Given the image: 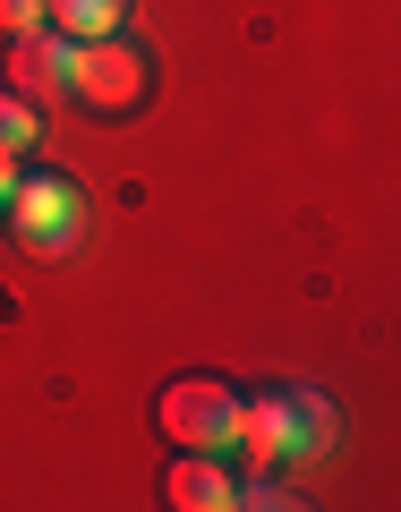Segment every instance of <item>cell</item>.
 Segmentation results:
<instances>
[{"label": "cell", "instance_id": "1", "mask_svg": "<svg viewBox=\"0 0 401 512\" xmlns=\"http://www.w3.org/2000/svg\"><path fill=\"white\" fill-rule=\"evenodd\" d=\"M146 94H154V60L137 52L128 35L77 43V86H69V103H86L94 120H128V111H146Z\"/></svg>", "mask_w": 401, "mask_h": 512}, {"label": "cell", "instance_id": "2", "mask_svg": "<svg viewBox=\"0 0 401 512\" xmlns=\"http://www.w3.org/2000/svg\"><path fill=\"white\" fill-rule=\"evenodd\" d=\"M154 427H163L180 453H222V444L239 436V393L222 376H180V384H163Z\"/></svg>", "mask_w": 401, "mask_h": 512}, {"label": "cell", "instance_id": "3", "mask_svg": "<svg viewBox=\"0 0 401 512\" xmlns=\"http://www.w3.org/2000/svg\"><path fill=\"white\" fill-rule=\"evenodd\" d=\"M0 214H9V231H18L26 256H69L77 231H86V197H77L69 180H52V171H43V180H18Z\"/></svg>", "mask_w": 401, "mask_h": 512}, {"label": "cell", "instance_id": "4", "mask_svg": "<svg viewBox=\"0 0 401 512\" xmlns=\"http://www.w3.org/2000/svg\"><path fill=\"white\" fill-rule=\"evenodd\" d=\"M9 86L35 94V103H69V86H77V43L52 35V26L18 35V43H9Z\"/></svg>", "mask_w": 401, "mask_h": 512}, {"label": "cell", "instance_id": "5", "mask_svg": "<svg viewBox=\"0 0 401 512\" xmlns=\"http://www.w3.org/2000/svg\"><path fill=\"white\" fill-rule=\"evenodd\" d=\"M163 504L171 512H231L239 504V478L222 470V453H180L163 478Z\"/></svg>", "mask_w": 401, "mask_h": 512}, {"label": "cell", "instance_id": "6", "mask_svg": "<svg viewBox=\"0 0 401 512\" xmlns=\"http://www.w3.org/2000/svg\"><path fill=\"white\" fill-rule=\"evenodd\" d=\"M128 0H43V26L69 43H94V35H120Z\"/></svg>", "mask_w": 401, "mask_h": 512}, {"label": "cell", "instance_id": "7", "mask_svg": "<svg viewBox=\"0 0 401 512\" xmlns=\"http://www.w3.org/2000/svg\"><path fill=\"white\" fill-rule=\"evenodd\" d=\"M35 137H43L35 103H26V94H0V146H9V154H35Z\"/></svg>", "mask_w": 401, "mask_h": 512}, {"label": "cell", "instance_id": "8", "mask_svg": "<svg viewBox=\"0 0 401 512\" xmlns=\"http://www.w3.org/2000/svg\"><path fill=\"white\" fill-rule=\"evenodd\" d=\"M43 26V0H0V35L18 43V35H35Z\"/></svg>", "mask_w": 401, "mask_h": 512}, {"label": "cell", "instance_id": "9", "mask_svg": "<svg viewBox=\"0 0 401 512\" xmlns=\"http://www.w3.org/2000/svg\"><path fill=\"white\" fill-rule=\"evenodd\" d=\"M18 180H26V171H18V154L0 146V205H9V188H18Z\"/></svg>", "mask_w": 401, "mask_h": 512}]
</instances>
